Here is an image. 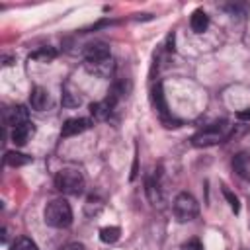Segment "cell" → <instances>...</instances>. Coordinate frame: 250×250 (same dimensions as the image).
I'll return each mask as SVG.
<instances>
[{
	"mask_svg": "<svg viewBox=\"0 0 250 250\" xmlns=\"http://www.w3.org/2000/svg\"><path fill=\"white\" fill-rule=\"evenodd\" d=\"M62 104H64V105H68V107L78 105V104H80V96H78V94H74V92H68V90L64 88V92H62Z\"/></svg>",
	"mask_w": 250,
	"mask_h": 250,
	"instance_id": "obj_20",
	"label": "cell"
},
{
	"mask_svg": "<svg viewBox=\"0 0 250 250\" xmlns=\"http://www.w3.org/2000/svg\"><path fill=\"white\" fill-rule=\"evenodd\" d=\"M33 135H35V125H33L31 121H27V123H23V125L14 127L10 139H12V143H14L16 146H23V145H27V141H29Z\"/></svg>",
	"mask_w": 250,
	"mask_h": 250,
	"instance_id": "obj_8",
	"label": "cell"
},
{
	"mask_svg": "<svg viewBox=\"0 0 250 250\" xmlns=\"http://www.w3.org/2000/svg\"><path fill=\"white\" fill-rule=\"evenodd\" d=\"M236 117H238V119H242V121H248V119H250V107L240 109V111L236 113Z\"/></svg>",
	"mask_w": 250,
	"mask_h": 250,
	"instance_id": "obj_24",
	"label": "cell"
},
{
	"mask_svg": "<svg viewBox=\"0 0 250 250\" xmlns=\"http://www.w3.org/2000/svg\"><path fill=\"white\" fill-rule=\"evenodd\" d=\"M31 160H33L31 156H27V154H23V152H18V150H8V152L4 154V164H6V166H12V168L25 166V164H29Z\"/></svg>",
	"mask_w": 250,
	"mask_h": 250,
	"instance_id": "obj_15",
	"label": "cell"
},
{
	"mask_svg": "<svg viewBox=\"0 0 250 250\" xmlns=\"http://www.w3.org/2000/svg\"><path fill=\"white\" fill-rule=\"evenodd\" d=\"M45 223L53 229H66L72 223V207L64 197H57L45 207Z\"/></svg>",
	"mask_w": 250,
	"mask_h": 250,
	"instance_id": "obj_2",
	"label": "cell"
},
{
	"mask_svg": "<svg viewBox=\"0 0 250 250\" xmlns=\"http://www.w3.org/2000/svg\"><path fill=\"white\" fill-rule=\"evenodd\" d=\"M172 211H174V217L178 223H188V221H193L199 213V203L195 201V197L188 191H182L176 195L174 203H172Z\"/></svg>",
	"mask_w": 250,
	"mask_h": 250,
	"instance_id": "obj_4",
	"label": "cell"
},
{
	"mask_svg": "<svg viewBox=\"0 0 250 250\" xmlns=\"http://www.w3.org/2000/svg\"><path fill=\"white\" fill-rule=\"evenodd\" d=\"M232 168L240 178L250 180V156L246 152H240L232 158Z\"/></svg>",
	"mask_w": 250,
	"mask_h": 250,
	"instance_id": "obj_14",
	"label": "cell"
},
{
	"mask_svg": "<svg viewBox=\"0 0 250 250\" xmlns=\"http://www.w3.org/2000/svg\"><path fill=\"white\" fill-rule=\"evenodd\" d=\"M49 104H51V98H49V92H47L43 86H35V88H31V94H29V105H31L35 111H43V109H47Z\"/></svg>",
	"mask_w": 250,
	"mask_h": 250,
	"instance_id": "obj_10",
	"label": "cell"
},
{
	"mask_svg": "<svg viewBox=\"0 0 250 250\" xmlns=\"http://www.w3.org/2000/svg\"><path fill=\"white\" fill-rule=\"evenodd\" d=\"M59 250H86V246L80 244V242H68V244H64L62 248H59Z\"/></svg>",
	"mask_w": 250,
	"mask_h": 250,
	"instance_id": "obj_23",
	"label": "cell"
},
{
	"mask_svg": "<svg viewBox=\"0 0 250 250\" xmlns=\"http://www.w3.org/2000/svg\"><path fill=\"white\" fill-rule=\"evenodd\" d=\"M146 195H148V199L156 205V203H160L162 201V193H160V182L156 180V178H146Z\"/></svg>",
	"mask_w": 250,
	"mask_h": 250,
	"instance_id": "obj_16",
	"label": "cell"
},
{
	"mask_svg": "<svg viewBox=\"0 0 250 250\" xmlns=\"http://www.w3.org/2000/svg\"><path fill=\"white\" fill-rule=\"evenodd\" d=\"M150 102H152L154 109H156L160 115H168V104H166V98H164L162 84L152 86V90H150Z\"/></svg>",
	"mask_w": 250,
	"mask_h": 250,
	"instance_id": "obj_12",
	"label": "cell"
},
{
	"mask_svg": "<svg viewBox=\"0 0 250 250\" xmlns=\"http://www.w3.org/2000/svg\"><path fill=\"white\" fill-rule=\"evenodd\" d=\"M55 57H57V51H55L53 47H39L37 51H33V53L29 55V59L41 61V62H51Z\"/></svg>",
	"mask_w": 250,
	"mask_h": 250,
	"instance_id": "obj_18",
	"label": "cell"
},
{
	"mask_svg": "<svg viewBox=\"0 0 250 250\" xmlns=\"http://www.w3.org/2000/svg\"><path fill=\"white\" fill-rule=\"evenodd\" d=\"M12 250H39V248H37V244H35L31 238H27V236H20V238L12 244Z\"/></svg>",
	"mask_w": 250,
	"mask_h": 250,
	"instance_id": "obj_19",
	"label": "cell"
},
{
	"mask_svg": "<svg viewBox=\"0 0 250 250\" xmlns=\"http://www.w3.org/2000/svg\"><path fill=\"white\" fill-rule=\"evenodd\" d=\"M90 127H92V119H88V117H72V119H66L62 123L61 135L62 137H74V135H80V133L88 131Z\"/></svg>",
	"mask_w": 250,
	"mask_h": 250,
	"instance_id": "obj_7",
	"label": "cell"
},
{
	"mask_svg": "<svg viewBox=\"0 0 250 250\" xmlns=\"http://www.w3.org/2000/svg\"><path fill=\"white\" fill-rule=\"evenodd\" d=\"M29 121V109L25 107V105H12V107H8L6 111H4V123L8 125V127H18V125H23V123H27Z\"/></svg>",
	"mask_w": 250,
	"mask_h": 250,
	"instance_id": "obj_6",
	"label": "cell"
},
{
	"mask_svg": "<svg viewBox=\"0 0 250 250\" xmlns=\"http://www.w3.org/2000/svg\"><path fill=\"white\" fill-rule=\"evenodd\" d=\"M223 195L227 197V201H229L230 209H232L234 213H238V209H240V205H238V197H236V195H232V191H230L229 188H223Z\"/></svg>",
	"mask_w": 250,
	"mask_h": 250,
	"instance_id": "obj_21",
	"label": "cell"
},
{
	"mask_svg": "<svg viewBox=\"0 0 250 250\" xmlns=\"http://www.w3.org/2000/svg\"><path fill=\"white\" fill-rule=\"evenodd\" d=\"M117 100H113L111 96H105L102 102H96V104H90V113L94 115V119H107L115 107Z\"/></svg>",
	"mask_w": 250,
	"mask_h": 250,
	"instance_id": "obj_9",
	"label": "cell"
},
{
	"mask_svg": "<svg viewBox=\"0 0 250 250\" xmlns=\"http://www.w3.org/2000/svg\"><path fill=\"white\" fill-rule=\"evenodd\" d=\"M119 236H121V229L119 227H104V229H100V240L105 242V244L117 242Z\"/></svg>",
	"mask_w": 250,
	"mask_h": 250,
	"instance_id": "obj_17",
	"label": "cell"
},
{
	"mask_svg": "<svg viewBox=\"0 0 250 250\" xmlns=\"http://www.w3.org/2000/svg\"><path fill=\"white\" fill-rule=\"evenodd\" d=\"M55 188L64 195H80L84 189V176L78 168H62L55 176Z\"/></svg>",
	"mask_w": 250,
	"mask_h": 250,
	"instance_id": "obj_3",
	"label": "cell"
},
{
	"mask_svg": "<svg viewBox=\"0 0 250 250\" xmlns=\"http://www.w3.org/2000/svg\"><path fill=\"white\" fill-rule=\"evenodd\" d=\"M230 131H232V127L229 125V121H225V119L215 121V123L199 129L191 137V145H195V146H213V145H219V143H223L225 139L230 137Z\"/></svg>",
	"mask_w": 250,
	"mask_h": 250,
	"instance_id": "obj_1",
	"label": "cell"
},
{
	"mask_svg": "<svg viewBox=\"0 0 250 250\" xmlns=\"http://www.w3.org/2000/svg\"><path fill=\"white\" fill-rule=\"evenodd\" d=\"M107 59H111V53H109V45L107 43L94 41V43H88L84 47V62L94 64V62H102V61H107Z\"/></svg>",
	"mask_w": 250,
	"mask_h": 250,
	"instance_id": "obj_5",
	"label": "cell"
},
{
	"mask_svg": "<svg viewBox=\"0 0 250 250\" xmlns=\"http://www.w3.org/2000/svg\"><path fill=\"white\" fill-rule=\"evenodd\" d=\"M189 25H191V31H193V33L201 35V33H205L207 27H209V16H207L203 10H195V12L191 14Z\"/></svg>",
	"mask_w": 250,
	"mask_h": 250,
	"instance_id": "obj_13",
	"label": "cell"
},
{
	"mask_svg": "<svg viewBox=\"0 0 250 250\" xmlns=\"http://www.w3.org/2000/svg\"><path fill=\"white\" fill-rule=\"evenodd\" d=\"M182 250H203V246H201V242L197 238H191V240L182 244Z\"/></svg>",
	"mask_w": 250,
	"mask_h": 250,
	"instance_id": "obj_22",
	"label": "cell"
},
{
	"mask_svg": "<svg viewBox=\"0 0 250 250\" xmlns=\"http://www.w3.org/2000/svg\"><path fill=\"white\" fill-rule=\"evenodd\" d=\"M86 70L98 78H109L113 74V59H107V61H102V62H94V64H88L84 62Z\"/></svg>",
	"mask_w": 250,
	"mask_h": 250,
	"instance_id": "obj_11",
	"label": "cell"
}]
</instances>
